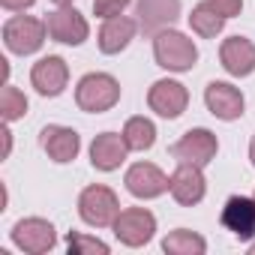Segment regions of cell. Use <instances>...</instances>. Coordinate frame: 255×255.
I'll list each match as a JSON object with an SVG mask.
<instances>
[{"label":"cell","mask_w":255,"mask_h":255,"mask_svg":"<svg viewBox=\"0 0 255 255\" xmlns=\"http://www.w3.org/2000/svg\"><path fill=\"white\" fill-rule=\"evenodd\" d=\"M153 57L168 72H189L198 60V48L186 33L165 27L153 36Z\"/></svg>","instance_id":"cell-1"},{"label":"cell","mask_w":255,"mask_h":255,"mask_svg":"<svg viewBox=\"0 0 255 255\" xmlns=\"http://www.w3.org/2000/svg\"><path fill=\"white\" fill-rule=\"evenodd\" d=\"M9 150H12V132L3 129V156H9Z\"/></svg>","instance_id":"cell-28"},{"label":"cell","mask_w":255,"mask_h":255,"mask_svg":"<svg viewBox=\"0 0 255 255\" xmlns=\"http://www.w3.org/2000/svg\"><path fill=\"white\" fill-rule=\"evenodd\" d=\"M225 21H228V18H222V15L207 3V0H201V3L192 9V15H189V27H192L198 36H204V39H213L216 33H222Z\"/></svg>","instance_id":"cell-22"},{"label":"cell","mask_w":255,"mask_h":255,"mask_svg":"<svg viewBox=\"0 0 255 255\" xmlns=\"http://www.w3.org/2000/svg\"><path fill=\"white\" fill-rule=\"evenodd\" d=\"M147 105L150 111H156L159 117L165 120H174L186 111L189 105V93L180 81H171V78H162V81H153V87L147 90Z\"/></svg>","instance_id":"cell-7"},{"label":"cell","mask_w":255,"mask_h":255,"mask_svg":"<svg viewBox=\"0 0 255 255\" xmlns=\"http://www.w3.org/2000/svg\"><path fill=\"white\" fill-rule=\"evenodd\" d=\"M216 150H219V141H216V135L210 129H189L171 147L177 162H192V165H201V168L216 159Z\"/></svg>","instance_id":"cell-8"},{"label":"cell","mask_w":255,"mask_h":255,"mask_svg":"<svg viewBox=\"0 0 255 255\" xmlns=\"http://www.w3.org/2000/svg\"><path fill=\"white\" fill-rule=\"evenodd\" d=\"M117 99H120V84L108 72H87L78 81V87H75L78 108L81 111H90V114H99V111L114 108Z\"/></svg>","instance_id":"cell-2"},{"label":"cell","mask_w":255,"mask_h":255,"mask_svg":"<svg viewBox=\"0 0 255 255\" xmlns=\"http://www.w3.org/2000/svg\"><path fill=\"white\" fill-rule=\"evenodd\" d=\"M204 189H207V183H204L201 165L180 162V165L174 168L168 192L174 195V201H177V204H183V207H192V204H198V201L204 198Z\"/></svg>","instance_id":"cell-12"},{"label":"cell","mask_w":255,"mask_h":255,"mask_svg":"<svg viewBox=\"0 0 255 255\" xmlns=\"http://www.w3.org/2000/svg\"><path fill=\"white\" fill-rule=\"evenodd\" d=\"M222 225L240 237L249 240L255 234V198H243V195H231L222 207Z\"/></svg>","instance_id":"cell-18"},{"label":"cell","mask_w":255,"mask_h":255,"mask_svg":"<svg viewBox=\"0 0 255 255\" xmlns=\"http://www.w3.org/2000/svg\"><path fill=\"white\" fill-rule=\"evenodd\" d=\"M57 6H72V0H54Z\"/></svg>","instance_id":"cell-30"},{"label":"cell","mask_w":255,"mask_h":255,"mask_svg":"<svg viewBox=\"0 0 255 255\" xmlns=\"http://www.w3.org/2000/svg\"><path fill=\"white\" fill-rule=\"evenodd\" d=\"M12 243L30 255H42L48 249H54L57 243V234H54V225L48 219H39V216H30V219H21L15 222L12 228Z\"/></svg>","instance_id":"cell-6"},{"label":"cell","mask_w":255,"mask_h":255,"mask_svg":"<svg viewBox=\"0 0 255 255\" xmlns=\"http://www.w3.org/2000/svg\"><path fill=\"white\" fill-rule=\"evenodd\" d=\"M252 252H255V246H252Z\"/></svg>","instance_id":"cell-31"},{"label":"cell","mask_w":255,"mask_h":255,"mask_svg":"<svg viewBox=\"0 0 255 255\" xmlns=\"http://www.w3.org/2000/svg\"><path fill=\"white\" fill-rule=\"evenodd\" d=\"M30 81H33L36 93H42V96H60L66 90V81H69V66H66L63 57L48 54V57H42V60L33 63Z\"/></svg>","instance_id":"cell-11"},{"label":"cell","mask_w":255,"mask_h":255,"mask_svg":"<svg viewBox=\"0 0 255 255\" xmlns=\"http://www.w3.org/2000/svg\"><path fill=\"white\" fill-rule=\"evenodd\" d=\"M129 6V0H93V12L99 18H114L123 15V9Z\"/></svg>","instance_id":"cell-25"},{"label":"cell","mask_w":255,"mask_h":255,"mask_svg":"<svg viewBox=\"0 0 255 255\" xmlns=\"http://www.w3.org/2000/svg\"><path fill=\"white\" fill-rule=\"evenodd\" d=\"M138 33V21L126 18V15H114L105 18V24L99 27V51L102 54H120Z\"/></svg>","instance_id":"cell-19"},{"label":"cell","mask_w":255,"mask_h":255,"mask_svg":"<svg viewBox=\"0 0 255 255\" xmlns=\"http://www.w3.org/2000/svg\"><path fill=\"white\" fill-rule=\"evenodd\" d=\"M78 216L93 228H108L120 216V201L108 186H87L78 198Z\"/></svg>","instance_id":"cell-4"},{"label":"cell","mask_w":255,"mask_h":255,"mask_svg":"<svg viewBox=\"0 0 255 255\" xmlns=\"http://www.w3.org/2000/svg\"><path fill=\"white\" fill-rule=\"evenodd\" d=\"M219 60H222L225 72L234 78L252 75L255 72V45L246 36H228L219 48Z\"/></svg>","instance_id":"cell-17"},{"label":"cell","mask_w":255,"mask_h":255,"mask_svg":"<svg viewBox=\"0 0 255 255\" xmlns=\"http://www.w3.org/2000/svg\"><path fill=\"white\" fill-rule=\"evenodd\" d=\"M126 153H129V144H126V138L117 135V132H102L90 144V162H93L96 171L120 168L126 162Z\"/></svg>","instance_id":"cell-16"},{"label":"cell","mask_w":255,"mask_h":255,"mask_svg":"<svg viewBox=\"0 0 255 255\" xmlns=\"http://www.w3.org/2000/svg\"><path fill=\"white\" fill-rule=\"evenodd\" d=\"M33 3H36V0H0V6L9 9V12H24V9H30Z\"/></svg>","instance_id":"cell-27"},{"label":"cell","mask_w":255,"mask_h":255,"mask_svg":"<svg viewBox=\"0 0 255 255\" xmlns=\"http://www.w3.org/2000/svg\"><path fill=\"white\" fill-rule=\"evenodd\" d=\"M0 114H3L6 123L21 120V117L27 114V96H24L18 87L3 84V93H0Z\"/></svg>","instance_id":"cell-23"},{"label":"cell","mask_w":255,"mask_h":255,"mask_svg":"<svg viewBox=\"0 0 255 255\" xmlns=\"http://www.w3.org/2000/svg\"><path fill=\"white\" fill-rule=\"evenodd\" d=\"M123 138H126V144H129V150L144 153L156 141V126L147 117H129V120H126V126H123Z\"/></svg>","instance_id":"cell-20"},{"label":"cell","mask_w":255,"mask_h":255,"mask_svg":"<svg viewBox=\"0 0 255 255\" xmlns=\"http://www.w3.org/2000/svg\"><path fill=\"white\" fill-rule=\"evenodd\" d=\"M111 228L123 246H144V243H150V237L156 231V216L144 207H126V210H120V216L114 219Z\"/></svg>","instance_id":"cell-5"},{"label":"cell","mask_w":255,"mask_h":255,"mask_svg":"<svg viewBox=\"0 0 255 255\" xmlns=\"http://www.w3.org/2000/svg\"><path fill=\"white\" fill-rule=\"evenodd\" d=\"M48 36V24L33 18V15H12L6 24H3V42L12 54H33L42 48Z\"/></svg>","instance_id":"cell-3"},{"label":"cell","mask_w":255,"mask_h":255,"mask_svg":"<svg viewBox=\"0 0 255 255\" xmlns=\"http://www.w3.org/2000/svg\"><path fill=\"white\" fill-rule=\"evenodd\" d=\"M162 249L168 255H204L207 252V240L195 231H186V228H177L171 231L165 240H162Z\"/></svg>","instance_id":"cell-21"},{"label":"cell","mask_w":255,"mask_h":255,"mask_svg":"<svg viewBox=\"0 0 255 255\" xmlns=\"http://www.w3.org/2000/svg\"><path fill=\"white\" fill-rule=\"evenodd\" d=\"M204 102H207V111L219 120H237L243 114V93L228 84V81H210L207 90H204Z\"/></svg>","instance_id":"cell-14"},{"label":"cell","mask_w":255,"mask_h":255,"mask_svg":"<svg viewBox=\"0 0 255 255\" xmlns=\"http://www.w3.org/2000/svg\"><path fill=\"white\" fill-rule=\"evenodd\" d=\"M66 246H69L72 255H108V243H102L96 237H87L81 231H72L66 237Z\"/></svg>","instance_id":"cell-24"},{"label":"cell","mask_w":255,"mask_h":255,"mask_svg":"<svg viewBox=\"0 0 255 255\" xmlns=\"http://www.w3.org/2000/svg\"><path fill=\"white\" fill-rule=\"evenodd\" d=\"M39 144H42V150L48 153V159H54V162H72L75 156H78V150H81V138H78V132L75 129H69V126H57V123H51V126H45V129L39 132Z\"/></svg>","instance_id":"cell-13"},{"label":"cell","mask_w":255,"mask_h":255,"mask_svg":"<svg viewBox=\"0 0 255 255\" xmlns=\"http://www.w3.org/2000/svg\"><path fill=\"white\" fill-rule=\"evenodd\" d=\"M207 3H210L222 18H234V15H240V9H243V0H207Z\"/></svg>","instance_id":"cell-26"},{"label":"cell","mask_w":255,"mask_h":255,"mask_svg":"<svg viewBox=\"0 0 255 255\" xmlns=\"http://www.w3.org/2000/svg\"><path fill=\"white\" fill-rule=\"evenodd\" d=\"M45 24H48V36L54 42H63V45H81L90 36L87 18L81 12H75L72 6H60V9L48 12Z\"/></svg>","instance_id":"cell-10"},{"label":"cell","mask_w":255,"mask_h":255,"mask_svg":"<svg viewBox=\"0 0 255 255\" xmlns=\"http://www.w3.org/2000/svg\"><path fill=\"white\" fill-rule=\"evenodd\" d=\"M123 183L135 198H159L162 192H168L171 177L162 168H156L153 162H135V165H129Z\"/></svg>","instance_id":"cell-9"},{"label":"cell","mask_w":255,"mask_h":255,"mask_svg":"<svg viewBox=\"0 0 255 255\" xmlns=\"http://www.w3.org/2000/svg\"><path fill=\"white\" fill-rule=\"evenodd\" d=\"M249 159H252V165H255V135H252V141H249Z\"/></svg>","instance_id":"cell-29"},{"label":"cell","mask_w":255,"mask_h":255,"mask_svg":"<svg viewBox=\"0 0 255 255\" xmlns=\"http://www.w3.org/2000/svg\"><path fill=\"white\" fill-rule=\"evenodd\" d=\"M180 18V0H138V27L156 36Z\"/></svg>","instance_id":"cell-15"},{"label":"cell","mask_w":255,"mask_h":255,"mask_svg":"<svg viewBox=\"0 0 255 255\" xmlns=\"http://www.w3.org/2000/svg\"><path fill=\"white\" fill-rule=\"evenodd\" d=\"M252 198H255V195H252Z\"/></svg>","instance_id":"cell-32"}]
</instances>
